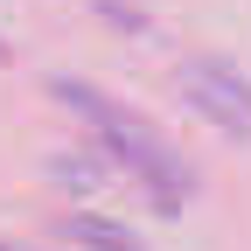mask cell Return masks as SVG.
<instances>
[{"label":"cell","instance_id":"6da1fadb","mask_svg":"<svg viewBox=\"0 0 251 251\" xmlns=\"http://www.w3.org/2000/svg\"><path fill=\"white\" fill-rule=\"evenodd\" d=\"M63 98H77L91 119H98V133H105V147L119 153V161H126V181H147L153 188V202H161V209H181V196H188V168L175 161V153L161 147V140H153L147 133V119H133V112H119V105H105L98 98V91H70V84H63Z\"/></svg>","mask_w":251,"mask_h":251},{"label":"cell","instance_id":"7a4b0ae2","mask_svg":"<svg viewBox=\"0 0 251 251\" xmlns=\"http://www.w3.org/2000/svg\"><path fill=\"white\" fill-rule=\"evenodd\" d=\"M175 91H181L188 112H202V119L216 126V133L251 140V84L230 70V63H216V56H188L181 70H175Z\"/></svg>","mask_w":251,"mask_h":251},{"label":"cell","instance_id":"3957f363","mask_svg":"<svg viewBox=\"0 0 251 251\" xmlns=\"http://www.w3.org/2000/svg\"><path fill=\"white\" fill-rule=\"evenodd\" d=\"M63 237H77L84 251H140V237H133V230L98 224V216H70V224H63Z\"/></svg>","mask_w":251,"mask_h":251}]
</instances>
